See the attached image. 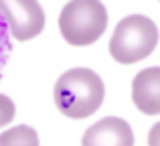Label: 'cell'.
Masks as SVG:
<instances>
[{"instance_id": "obj_4", "label": "cell", "mask_w": 160, "mask_h": 146, "mask_svg": "<svg viewBox=\"0 0 160 146\" xmlns=\"http://www.w3.org/2000/svg\"><path fill=\"white\" fill-rule=\"evenodd\" d=\"M0 14L16 41H28L45 28V10L39 0H0Z\"/></svg>"}, {"instance_id": "obj_10", "label": "cell", "mask_w": 160, "mask_h": 146, "mask_svg": "<svg viewBox=\"0 0 160 146\" xmlns=\"http://www.w3.org/2000/svg\"><path fill=\"white\" fill-rule=\"evenodd\" d=\"M148 146H160V122H156L148 132Z\"/></svg>"}, {"instance_id": "obj_5", "label": "cell", "mask_w": 160, "mask_h": 146, "mask_svg": "<svg viewBox=\"0 0 160 146\" xmlns=\"http://www.w3.org/2000/svg\"><path fill=\"white\" fill-rule=\"evenodd\" d=\"M81 146H134V130L124 118L106 116L85 130Z\"/></svg>"}, {"instance_id": "obj_7", "label": "cell", "mask_w": 160, "mask_h": 146, "mask_svg": "<svg viewBox=\"0 0 160 146\" xmlns=\"http://www.w3.org/2000/svg\"><path fill=\"white\" fill-rule=\"evenodd\" d=\"M0 146H39V134L35 128L18 124L0 134Z\"/></svg>"}, {"instance_id": "obj_9", "label": "cell", "mask_w": 160, "mask_h": 146, "mask_svg": "<svg viewBox=\"0 0 160 146\" xmlns=\"http://www.w3.org/2000/svg\"><path fill=\"white\" fill-rule=\"evenodd\" d=\"M14 114H16V106L8 95L0 93V128H4L6 124H10L14 120Z\"/></svg>"}, {"instance_id": "obj_3", "label": "cell", "mask_w": 160, "mask_h": 146, "mask_svg": "<svg viewBox=\"0 0 160 146\" xmlns=\"http://www.w3.org/2000/svg\"><path fill=\"white\" fill-rule=\"evenodd\" d=\"M108 28V10L102 0H69L59 14L63 39L75 47L95 43Z\"/></svg>"}, {"instance_id": "obj_8", "label": "cell", "mask_w": 160, "mask_h": 146, "mask_svg": "<svg viewBox=\"0 0 160 146\" xmlns=\"http://www.w3.org/2000/svg\"><path fill=\"white\" fill-rule=\"evenodd\" d=\"M10 31H8V24L6 20L2 18L0 14V77H2V71L6 67V61H8V55H10V49H12V43H10Z\"/></svg>"}, {"instance_id": "obj_1", "label": "cell", "mask_w": 160, "mask_h": 146, "mask_svg": "<svg viewBox=\"0 0 160 146\" xmlns=\"http://www.w3.org/2000/svg\"><path fill=\"white\" fill-rule=\"evenodd\" d=\"M53 98L55 106L63 116L83 120L102 108L106 98V85L93 69L73 67L55 81Z\"/></svg>"}, {"instance_id": "obj_6", "label": "cell", "mask_w": 160, "mask_h": 146, "mask_svg": "<svg viewBox=\"0 0 160 146\" xmlns=\"http://www.w3.org/2000/svg\"><path fill=\"white\" fill-rule=\"evenodd\" d=\"M132 99L142 114H160V67H146L134 75Z\"/></svg>"}, {"instance_id": "obj_2", "label": "cell", "mask_w": 160, "mask_h": 146, "mask_svg": "<svg viewBox=\"0 0 160 146\" xmlns=\"http://www.w3.org/2000/svg\"><path fill=\"white\" fill-rule=\"evenodd\" d=\"M160 41L158 27L146 14H130L118 23L109 39V55L122 65L146 59Z\"/></svg>"}]
</instances>
